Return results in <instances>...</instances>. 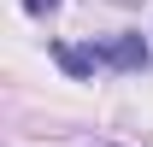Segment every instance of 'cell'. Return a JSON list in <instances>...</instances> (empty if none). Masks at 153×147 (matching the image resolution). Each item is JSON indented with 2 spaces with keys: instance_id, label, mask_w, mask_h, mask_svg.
<instances>
[{
  "instance_id": "obj_2",
  "label": "cell",
  "mask_w": 153,
  "mask_h": 147,
  "mask_svg": "<svg viewBox=\"0 0 153 147\" xmlns=\"http://www.w3.org/2000/svg\"><path fill=\"white\" fill-rule=\"evenodd\" d=\"M53 65H59L65 76H76V82H82V76H94V71H100V47H94V41H82V47L53 41Z\"/></svg>"
},
{
  "instance_id": "obj_3",
  "label": "cell",
  "mask_w": 153,
  "mask_h": 147,
  "mask_svg": "<svg viewBox=\"0 0 153 147\" xmlns=\"http://www.w3.org/2000/svg\"><path fill=\"white\" fill-rule=\"evenodd\" d=\"M59 6H65V0H24V12H30V18H47V12H59Z\"/></svg>"
},
{
  "instance_id": "obj_1",
  "label": "cell",
  "mask_w": 153,
  "mask_h": 147,
  "mask_svg": "<svg viewBox=\"0 0 153 147\" xmlns=\"http://www.w3.org/2000/svg\"><path fill=\"white\" fill-rule=\"evenodd\" d=\"M100 47V65L106 71H147L153 65V47H147V36H106V41H94Z\"/></svg>"
}]
</instances>
